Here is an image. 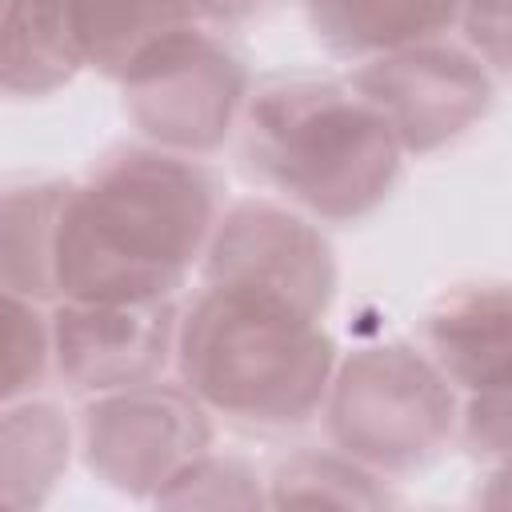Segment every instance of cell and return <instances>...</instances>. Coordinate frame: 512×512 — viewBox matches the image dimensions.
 Instances as JSON below:
<instances>
[{"label": "cell", "instance_id": "1", "mask_svg": "<svg viewBox=\"0 0 512 512\" xmlns=\"http://www.w3.org/2000/svg\"><path fill=\"white\" fill-rule=\"evenodd\" d=\"M224 184L200 156L124 144L68 184L56 232V300H176L220 220Z\"/></svg>", "mask_w": 512, "mask_h": 512}, {"label": "cell", "instance_id": "2", "mask_svg": "<svg viewBox=\"0 0 512 512\" xmlns=\"http://www.w3.org/2000/svg\"><path fill=\"white\" fill-rule=\"evenodd\" d=\"M336 340L324 316L248 284H200L176 320V380L244 428H300L328 392Z\"/></svg>", "mask_w": 512, "mask_h": 512}, {"label": "cell", "instance_id": "3", "mask_svg": "<svg viewBox=\"0 0 512 512\" xmlns=\"http://www.w3.org/2000/svg\"><path fill=\"white\" fill-rule=\"evenodd\" d=\"M248 172L316 224L372 216L404 172V152L380 112L348 80L268 76L240 112Z\"/></svg>", "mask_w": 512, "mask_h": 512}, {"label": "cell", "instance_id": "4", "mask_svg": "<svg viewBox=\"0 0 512 512\" xmlns=\"http://www.w3.org/2000/svg\"><path fill=\"white\" fill-rule=\"evenodd\" d=\"M320 412L332 448L388 480L428 468L456 440L460 392L424 348L380 340L336 356Z\"/></svg>", "mask_w": 512, "mask_h": 512}, {"label": "cell", "instance_id": "5", "mask_svg": "<svg viewBox=\"0 0 512 512\" xmlns=\"http://www.w3.org/2000/svg\"><path fill=\"white\" fill-rule=\"evenodd\" d=\"M196 20L192 0H0V92L52 96L80 72L116 80Z\"/></svg>", "mask_w": 512, "mask_h": 512}, {"label": "cell", "instance_id": "6", "mask_svg": "<svg viewBox=\"0 0 512 512\" xmlns=\"http://www.w3.org/2000/svg\"><path fill=\"white\" fill-rule=\"evenodd\" d=\"M116 84L140 140L180 156L216 152L240 124L252 88L244 60L200 24L148 44Z\"/></svg>", "mask_w": 512, "mask_h": 512}, {"label": "cell", "instance_id": "7", "mask_svg": "<svg viewBox=\"0 0 512 512\" xmlns=\"http://www.w3.org/2000/svg\"><path fill=\"white\" fill-rule=\"evenodd\" d=\"M84 468L124 496L152 500L184 464L212 448V412L176 380L88 396L80 412Z\"/></svg>", "mask_w": 512, "mask_h": 512}, {"label": "cell", "instance_id": "8", "mask_svg": "<svg viewBox=\"0 0 512 512\" xmlns=\"http://www.w3.org/2000/svg\"><path fill=\"white\" fill-rule=\"evenodd\" d=\"M348 84L380 112L404 156L456 144L496 104V72L468 44L440 36L360 60Z\"/></svg>", "mask_w": 512, "mask_h": 512}, {"label": "cell", "instance_id": "9", "mask_svg": "<svg viewBox=\"0 0 512 512\" xmlns=\"http://www.w3.org/2000/svg\"><path fill=\"white\" fill-rule=\"evenodd\" d=\"M200 284L268 288L316 316H328L340 288V268L316 220L292 204L252 196L220 208L200 256Z\"/></svg>", "mask_w": 512, "mask_h": 512}, {"label": "cell", "instance_id": "10", "mask_svg": "<svg viewBox=\"0 0 512 512\" xmlns=\"http://www.w3.org/2000/svg\"><path fill=\"white\" fill-rule=\"evenodd\" d=\"M176 304H92L56 300L48 316L52 372L68 392L100 396L160 380L172 364Z\"/></svg>", "mask_w": 512, "mask_h": 512}, {"label": "cell", "instance_id": "11", "mask_svg": "<svg viewBox=\"0 0 512 512\" xmlns=\"http://www.w3.org/2000/svg\"><path fill=\"white\" fill-rule=\"evenodd\" d=\"M420 340L460 396L512 388V304L504 280L444 288L420 316Z\"/></svg>", "mask_w": 512, "mask_h": 512}, {"label": "cell", "instance_id": "12", "mask_svg": "<svg viewBox=\"0 0 512 512\" xmlns=\"http://www.w3.org/2000/svg\"><path fill=\"white\" fill-rule=\"evenodd\" d=\"M304 16L332 56L360 64L444 36L460 16V0H304Z\"/></svg>", "mask_w": 512, "mask_h": 512}, {"label": "cell", "instance_id": "13", "mask_svg": "<svg viewBox=\"0 0 512 512\" xmlns=\"http://www.w3.org/2000/svg\"><path fill=\"white\" fill-rule=\"evenodd\" d=\"M72 180H36L0 192V288L56 304V232Z\"/></svg>", "mask_w": 512, "mask_h": 512}, {"label": "cell", "instance_id": "14", "mask_svg": "<svg viewBox=\"0 0 512 512\" xmlns=\"http://www.w3.org/2000/svg\"><path fill=\"white\" fill-rule=\"evenodd\" d=\"M72 460V424L52 400H16L0 412V508L44 504Z\"/></svg>", "mask_w": 512, "mask_h": 512}, {"label": "cell", "instance_id": "15", "mask_svg": "<svg viewBox=\"0 0 512 512\" xmlns=\"http://www.w3.org/2000/svg\"><path fill=\"white\" fill-rule=\"evenodd\" d=\"M268 504L288 508H384L392 504V492L384 476L368 472L344 452H296L288 456L272 480H268Z\"/></svg>", "mask_w": 512, "mask_h": 512}, {"label": "cell", "instance_id": "16", "mask_svg": "<svg viewBox=\"0 0 512 512\" xmlns=\"http://www.w3.org/2000/svg\"><path fill=\"white\" fill-rule=\"evenodd\" d=\"M52 368L48 316L36 300L0 288V412L32 396Z\"/></svg>", "mask_w": 512, "mask_h": 512}, {"label": "cell", "instance_id": "17", "mask_svg": "<svg viewBox=\"0 0 512 512\" xmlns=\"http://www.w3.org/2000/svg\"><path fill=\"white\" fill-rule=\"evenodd\" d=\"M164 508H252L268 504V496L256 484V472L236 456H216L212 448L184 464L156 496Z\"/></svg>", "mask_w": 512, "mask_h": 512}, {"label": "cell", "instance_id": "18", "mask_svg": "<svg viewBox=\"0 0 512 512\" xmlns=\"http://www.w3.org/2000/svg\"><path fill=\"white\" fill-rule=\"evenodd\" d=\"M512 388H492V392H472L464 396L456 412V436L476 460L504 464L508 444H512Z\"/></svg>", "mask_w": 512, "mask_h": 512}, {"label": "cell", "instance_id": "19", "mask_svg": "<svg viewBox=\"0 0 512 512\" xmlns=\"http://www.w3.org/2000/svg\"><path fill=\"white\" fill-rule=\"evenodd\" d=\"M456 24L464 28L468 48L504 76L512 60V0H460Z\"/></svg>", "mask_w": 512, "mask_h": 512}, {"label": "cell", "instance_id": "20", "mask_svg": "<svg viewBox=\"0 0 512 512\" xmlns=\"http://www.w3.org/2000/svg\"><path fill=\"white\" fill-rule=\"evenodd\" d=\"M192 8L212 24H244L264 8H272V0H192Z\"/></svg>", "mask_w": 512, "mask_h": 512}]
</instances>
